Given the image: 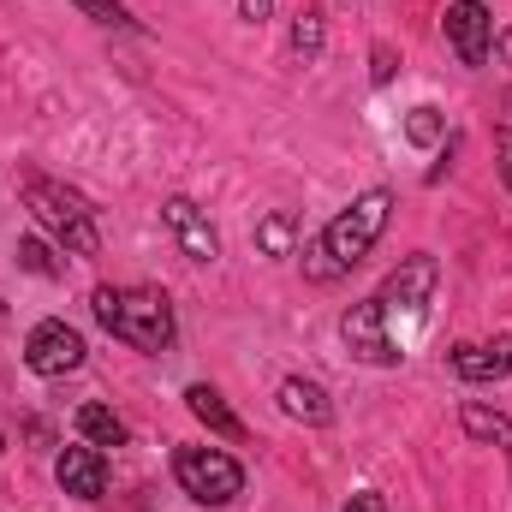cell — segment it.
Here are the masks:
<instances>
[{"mask_svg": "<svg viewBox=\"0 0 512 512\" xmlns=\"http://www.w3.org/2000/svg\"><path fill=\"white\" fill-rule=\"evenodd\" d=\"M435 280H441L435 256H405V262L387 274L382 292H376L370 304H358V310L340 322L346 346H352L364 364H399V358H405V340L423 328V304H429Z\"/></svg>", "mask_w": 512, "mask_h": 512, "instance_id": "obj_1", "label": "cell"}, {"mask_svg": "<svg viewBox=\"0 0 512 512\" xmlns=\"http://www.w3.org/2000/svg\"><path fill=\"white\" fill-rule=\"evenodd\" d=\"M387 209H393V197H387V191H364V197H358L346 215H334V221H328V233H322V251L334 256L340 268H358L364 256L376 251V239H382Z\"/></svg>", "mask_w": 512, "mask_h": 512, "instance_id": "obj_4", "label": "cell"}, {"mask_svg": "<svg viewBox=\"0 0 512 512\" xmlns=\"http://www.w3.org/2000/svg\"><path fill=\"white\" fill-rule=\"evenodd\" d=\"M453 370L465 382H501L512 376V340H495V346H459L453 352Z\"/></svg>", "mask_w": 512, "mask_h": 512, "instance_id": "obj_10", "label": "cell"}, {"mask_svg": "<svg viewBox=\"0 0 512 512\" xmlns=\"http://www.w3.org/2000/svg\"><path fill=\"white\" fill-rule=\"evenodd\" d=\"M495 149H501V173H507V185H512V131L495 137Z\"/></svg>", "mask_w": 512, "mask_h": 512, "instance_id": "obj_23", "label": "cell"}, {"mask_svg": "<svg viewBox=\"0 0 512 512\" xmlns=\"http://www.w3.org/2000/svg\"><path fill=\"white\" fill-rule=\"evenodd\" d=\"M24 203H30V215H36L66 251H78V256L102 251V239H96V215H90V203H84L78 191H66V185H54V179H24Z\"/></svg>", "mask_w": 512, "mask_h": 512, "instance_id": "obj_3", "label": "cell"}, {"mask_svg": "<svg viewBox=\"0 0 512 512\" xmlns=\"http://www.w3.org/2000/svg\"><path fill=\"white\" fill-rule=\"evenodd\" d=\"M239 12H245V18H251V24H262V18H268V12H274V0H239Z\"/></svg>", "mask_w": 512, "mask_h": 512, "instance_id": "obj_22", "label": "cell"}, {"mask_svg": "<svg viewBox=\"0 0 512 512\" xmlns=\"http://www.w3.org/2000/svg\"><path fill=\"white\" fill-rule=\"evenodd\" d=\"M54 477H60L66 495H78V501H102V489H108L102 447H66V453L54 459Z\"/></svg>", "mask_w": 512, "mask_h": 512, "instance_id": "obj_8", "label": "cell"}, {"mask_svg": "<svg viewBox=\"0 0 512 512\" xmlns=\"http://www.w3.org/2000/svg\"><path fill=\"white\" fill-rule=\"evenodd\" d=\"M346 512H393V507H387L382 495H352V507Z\"/></svg>", "mask_w": 512, "mask_h": 512, "instance_id": "obj_21", "label": "cell"}, {"mask_svg": "<svg viewBox=\"0 0 512 512\" xmlns=\"http://www.w3.org/2000/svg\"><path fill=\"white\" fill-rule=\"evenodd\" d=\"M90 310L114 340H126L137 352H167L173 346V304L149 286H96Z\"/></svg>", "mask_w": 512, "mask_h": 512, "instance_id": "obj_2", "label": "cell"}, {"mask_svg": "<svg viewBox=\"0 0 512 512\" xmlns=\"http://www.w3.org/2000/svg\"><path fill=\"white\" fill-rule=\"evenodd\" d=\"M393 78V60H387V48H376V84H387Z\"/></svg>", "mask_w": 512, "mask_h": 512, "instance_id": "obj_24", "label": "cell"}, {"mask_svg": "<svg viewBox=\"0 0 512 512\" xmlns=\"http://www.w3.org/2000/svg\"><path fill=\"white\" fill-rule=\"evenodd\" d=\"M24 364H30L36 376H72V370L84 364L78 328H66V322H36L30 340H24Z\"/></svg>", "mask_w": 512, "mask_h": 512, "instance_id": "obj_6", "label": "cell"}, {"mask_svg": "<svg viewBox=\"0 0 512 512\" xmlns=\"http://www.w3.org/2000/svg\"><path fill=\"white\" fill-rule=\"evenodd\" d=\"M185 405H191V417H203V423H209L215 435H227V441H239V435H245V423H239V417L227 411V399H221L215 387H203V382H197L191 393H185Z\"/></svg>", "mask_w": 512, "mask_h": 512, "instance_id": "obj_12", "label": "cell"}, {"mask_svg": "<svg viewBox=\"0 0 512 512\" xmlns=\"http://www.w3.org/2000/svg\"><path fill=\"white\" fill-rule=\"evenodd\" d=\"M405 137H411L417 149L441 143V114H435V108H411V120H405Z\"/></svg>", "mask_w": 512, "mask_h": 512, "instance_id": "obj_16", "label": "cell"}, {"mask_svg": "<svg viewBox=\"0 0 512 512\" xmlns=\"http://www.w3.org/2000/svg\"><path fill=\"white\" fill-rule=\"evenodd\" d=\"M78 435L90 447H126V423L108 405H78Z\"/></svg>", "mask_w": 512, "mask_h": 512, "instance_id": "obj_13", "label": "cell"}, {"mask_svg": "<svg viewBox=\"0 0 512 512\" xmlns=\"http://www.w3.org/2000/svg\"><path fill=\"white\" fill-rule=\"evenodd\" d=\"M304 256H310V274H316V280H334V274H340V262H334V256L322 251V245H310Z\"/></svg>", "mask_w": 512, "mask_h": 512, "instance_id": "obj_20", "label": "cell"}, {"mask_svg": "<svg viewBox=\"0 0 512 512\" xmlns=\"http://www.w3.org/2000/svg\"><path fill=\"white\" fill-rule=\"evenodd\" d=\"M161 215H167V227L179 233V245H185V256H191V262H215V256H221L215 227L203 221V209H197L191 197H167V209H161Z\"/></svg>", "mask_w": 512, "mask_h": 512, "instance_id": "obj_9", "label": "cell"}, {"mask_svg": "<svg viewBox=\"0 0 512 512\" xmlns=\"http://www.w3.org/2000/svg\"><path fill=\"white\" fill-rule=\"evenodd\" d=\"M465 435H477V441H507L512 447V423L495 417V411H483V405H465Z\"/></svg>", "mask_w": 512, "mask_h": 512, "instance_id": "obj_14", "label": "cell"}, {"mask_svg": "<svg viewBox=\"0 0 512 512\" xmlns=\"http://www.w3.org/2000/svg\"><path fill=\"white\" fill-rule=\"evenodd\" d=\"M256 239H262V251H274V256L292 251V227H286L280 215H274V221H262V233H256Z\"/></svg>", "mask_w": 512, "mask_h": 512, "instance_id": "obj_18", "label": "cell"}, {"mask_svg": "<svg viewBox=\"0 0 512 512\" xmlns=\"http://www.w3.org/2000/svg\"><path fill=\"white\" fill-rule=\"evenodd\" d=\"M18 262H24L30 274H48V280L60 274V262L48 256V245H42V239H24V245H18Z\"/></svg>", "mask_w": 512, "mask_h": 512, "instance_id": "obj_17", "label": "cell"}, {"mask_svg": "<svg viewBox=\"0 0 512 512\" xmlns=\"http://www.w3.org/2000/svg\"><path fill=\"white\" fill-rule=\"evenodd\" d=\"M78 6H84L96 24H131V12L120 6V0H78Z\"/></svg>", "mask_w": 512, "mask_h": 512, "instance_id": "obj_19", "label": "cell"}, {"mask_svg": "<svg viewBox=\"0 0 512 512\" xmlns=\"http://www.w3.org/2000/svg\"><path fill=\"white\" fill-rule=\"evenodd\" d=\"M292 48H298L304 60L322 54V12H298V24H292Z\"/></svg>", "mask_w": 512, "mask_h": 512, "instance_id": "obj_15", "label": "cell"}, {"mask_svg": "<svg viewBox=\"0 0 512 512\" xmlns=\"http://www.w3.org/2000/svg\"><path fill=\"white\" fill-rule=\"evenodd\" d=\"M447 42H453V54L465 66H483L489 60V42H495V18L477 0H459V6H447Z\"/></svg>", "mask_w": 512, "mask_h": 512, "instance_id": "obj_7", "label": "cell"}, {"mask_svg": "<svg viewBox=\"0 0 512 512\" xmlns=\"http://www.w3.org/2000/svg\"><path fill=\"white\" fill-rule=\"evenodd\" d=\"M280 405H286V417H298V423H310V429H322V423H334V405H328V393L316 382H280Z\"/></svg>", "mask_w": 512, "mask_h": 512, "instance_id": "obj_11", "label": "cell"}, {"mask_svg": "<svg viewBox=\"0 0 512 512\" xmlns=\"http://www.w3.org/2000/svg\"><path fill=\"white\" fill-rule=\"evenodd\" d=\"M173 477H179V489H185L191 501H203V507H227V501L245 489L239 459H227V453H215V447H179V453H173Z\"/></svg>", "mask_w": 512, "mask_h": 512, "instance_id": "obj_5", "label": "cell"}]
</instances>
